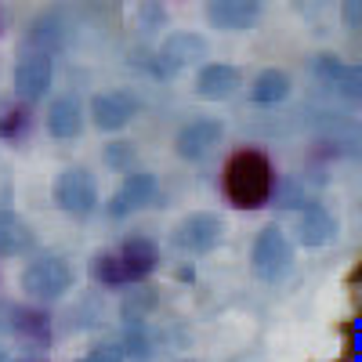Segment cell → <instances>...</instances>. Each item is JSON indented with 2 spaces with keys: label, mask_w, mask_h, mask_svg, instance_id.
I'll return each instance as SVG.
<instances>
[{
  "label": "cell",
  "mask_w": 362,
  "mask_h": 362,
  "mask_svg": "<svg viewBox=\"0 0 362 362\" xmlns=\"http://www.w3.org/2000/svg\"><path fill=\"white\" fill-rule=\"evenodd\" d=\"M276 189H279V170L268 153H261L254 145L228 153L221 167V196L232 210H243V214L261 210L276 199Z\"/></svg>",
  "instance_id": "obj_1"
},
{
  "label": "cell",
  "mask_w": 362,
  "mask_h": 362,
  "mask_svg": "<svg viewBox=\"0 0 362 362\" xmlns=\"http://www.w3.org/2000/svg\"><path fill=\"white\" fill-rule=\"evenodd\" d=\"M18 286L33 305H54L76 286V268L62 254H33L18 272Z\"/></svg>",
  "instance_id": "obj_2"
},
{
  "label": "cell",
  "mask_w": 362,
  "mask_h": 362,
  "mask_svg": "<svg viewBox=\"0 0 362 362\" xmlns=\"http://www.w3.org/2000/svg\"><path fill=\"white\" fill-rule=\"evenodd\" d=\"M293 268H297V247L286 235V228L283 225H261L254 243H250V272L261 283L279 286L293 276Z\"/></svg>",
  "instance_id": "obj_3"
},
{
  "label": "cell",
  "mask_w": 362,
  "mask_h": 362,
  "mask_svg": "<svg viewBox=\"0 0 362 362\" xmlns=\"http://www.w3.org/2000/svg\"><path fill=\"white\" fill-rule=\"evenodd\" d=\"M51 203L69 218H90L98 210V177L90 167H66L51 181Z\"/></svg>",
  "instance_id": "obj_4"
},
{
  "label": "cell",
  "mask_w": 362,
  "mask_h": 362,
  "mask_svg": "<svg viewBox=\"0 0 362 362\" xmlns=\"http://www.w3.org/2000/svg\"><path fill=\"white\" fill-rule=\"evenodd\" d=\"M221 239H225V218L214 214V210H192L170 228L174 250L189 257H203L210 250H218Z\"/></svg>",
  "instance_id": "obj_5"
},
{
  "label": "cell",
  "mask_w": 362,
  "mask_h": 362,
  "mask_svg": "<svg viewBox=\"0 0 362 362\" xmlns=\"http://www.w3.org/2000/svg\"><path fill=\"white\" fill-rule=\"evenodd\" d=\"M51 83H54V58L44 51H33V47H18L15 69H11L15 98L25 105H37L40 98L51 95Z\"/></svg>",
  "instance_id": "obj_6"
},
{
  "label": "cell",
  "mask_w": 362,
  "mask_h": 362,
  "mask_svg": "<svg viewBox=\"0 0 362 362\" xmlns=\"http://www.w3.org/2000/svg\"><path fill=\"white\" fill-rule=\"evenodd\" d=\"M141 112V98L131 87H112V90H98L87 102V119L95 124L102 134H119L124 127H131Z\"/></svg>",
  "instance_id": "obj_7"
},
{
  "label": "cell",
  "mask_w": 362,
  "mask_h": 362,
  "mask_svg": "<svg viewBox=\"0 0 362 362\" xmlns=\"http://www.w3.org/2000/svg\"><path fill=\"white\" fill-rule=\"evenodd\" d=\"M203 54H206V40H203L199 33H192V29H181V33H170V37L160 44V51H153V58L145 62V69L153 73L156 80L167 83L174 73H181L185 66L199 62Z\"/></svg>",
  "instance_id": "obj_8"
},
{
  "label": "cell",
  "mask_w": 362,
  "mask_h": 362,
  "mask_svg": "<svg viewBox=\"0 0 362 362\" xmlns=\"http://www.w3.org/2000/svg\"><path fill=\"white\" fill-rule=\"evenodd\" d=\"M221 141H225V119L221 116H196V119L177 127L174 153L185 163H203Z\"/></svg>",
  "instance_id": "obj_9"
},
{
  "label": "cell",
  "mask_w": 362,
  "mask_h": 362,
  "mask_svg": "<svg viewBox=\"0 0 362 362\" xmlns=\"http://www.w3.org/2000/svg\"><path fill=\"white\" fill-rule=\"evenodd\" d=\"M156 196H160V177H156L153 170H134V174H127L124 181H119L116 192L109 196L105 214H109L112 221L131 218V214H138V210L153 206Z\"/></svg>",
  "instance_id": "obj_10"
},
{
  "label": "cell",
  "mask_w": 362,
  "mask_h": 362,
  "mask_svg": "<svg viewBox=\"0 0 362 362\" xmlns=\"http://www.w3.org/2000/svg\"><path fill=\"white\" fill-rule=\"evenodd\" d=\"M337 235H341V225H337L334 210H326L322 203H308V206H300L290 239H293V247L319 250V247H326V243H334Z\"/></svg>",
  "instance_id": "obj_11"
},
{
  "label": "cell",
  "mask_w": 362,
  "mask_h": 362,
  "mask_svg": "<svg viewBox=\"0 0 362 362\" xmlns=\"http://www.w3.org/2000/svg\"><path fill=\"white\" fill-rule=\"evenodd\" d=\"M261 4L257 0H210L203 8V18L210 29H218V33H247L261 22Z\"/></svg>",
  "instance_id": "obj_12"
},
{
  "label": "cell",
  "mask_w": 362,
  "mask_h": 362,
  "mask_svg": "<svg viewBox=\"0 0 362 362\" xmlns=\"http://www.w3.org/2000/svg\"><path fill=\"white\" fill-rule=\"evenodd\" d=\"M8 334L25 344H51L54 341V319L44 305H11L8 308Z\"/></svg>",
  "instance_id": "obj_13"
},
{
  "label": "cell",
  "mask_w": 362,
  "mask_h": 362,
  "mask_svg": "<svg viewBox=\"0 0 362 362\" xmlns=\"http://www.w3.org/2000/svg\"><path fill=\"white\" fill-rule=\"evenodd\" d=\"M44 127L54 141H76L87 127V105L76 98V95H58L51 98L47 105V116H44Z\"/></svg>",
  "instance_id": "obj_14"
},
{
  "label": "cell",
  "mask_w": 362,
  "mask_h": 362,
  "mask_svg": "<svg viewBox=\"0 0 362 362\" xmlns=\"http://www.w3.org/2000/svg\"><path fill=\"white\" fill-rule=\"evenodd\" d=\"M196 95L203 102H228L239 87H243V73H239V66L232 62H203L196 69Z\"/></svg>",
  "instance_id": "obj_15"
},
{
  "label": "cell",
  "mask_w": 362,
  "mask_h": 362,
  "mask_svg": "<svg viewBox=\"0 0 362 362\" xmlns=\"http://www.w3.org/2000/svg\"><path fill=\"white\" fill-rule=\"evenodd\" d=\"M116 257L124 261L131 283H145L160 268V247H156V239H148V235H127L124 243L116 247Z\"/></svg>",
  "instance_id": "obj_16"
},
{
  "label": "cell",
  "mask_w": 362,
  "mask_h": 362,
  "mask_svg": "<svg viewBox=\"0 0 362 362\" xmlns=\"http://www.w3.org/2000/svg\"><path fill=\"white\" fill-rule=\"evenodd\" d=\"M37 250V232L18 210L0 206V257H22Z\"/></svg>",
  "instance_id": "obj_17"
},
{
  "label": "cell",
  "mask_w": 362,
  "mask_h": 362,
  "mask_svg": "<svg viewBox=\"0 0 362 362\" xmlns=\"http://www.w3.org/2000/svg\"><path fill=\"white\" fill-rule=\"evenodd\" d=\"M18 47H33V51H44V54H58L66 47V22L58 18V15H40L25 25V33H22V44Z\"/></svg>",
  "instance_id": "obj_18"
},
{
  "label": "cell",
  "mask_w": 362,
  "mask_h": 362,
  "mask_svg": "<svg viewBox=\"0 0 362 362\" xmlns=\"http://www.w3.org/2000/svg\"><path fill=\"white\" fill-rule=\"evenodd\" d=\"M293 95V76L279 66H268L250 80V102L254 105H283Z\"/></svg>",
  "instance_id": "obj_19"
},
{
  "label": "cell",
  "mask_w": 362,
  "mask_h": 362,
  "mask_svg": "<svg viewBox=\"0 0 362 362\" xmlns=\"http://www.w3.org/2000/svg\"><path fill=\"white\" fill-rule=\"evenodd\" d=\"M156 300H160V293H156L153 283H134L131 290H124V300H119V322L124 326L145 322L148 315H153Z\"/></svg>",
  "instance_id": "obj_20"
},
{
  "label": "cell",
  "mask_w": 362,
  "mask_h": 362,
  "mask_svg": "<svg viewBox=\"0 0 362 362\" xmlns=\"http://www.w3.org/2000/svg\"><path fill=\"white\" fill-rule=\"evenodd\" d=\"M87 272H90V279H95L102 290H119V293H124V290L134 286L131 276H127V268H124V261L116 257V250H105L98 257H90Z\"/></svg>",
  "instance_id": "obj_21"
},
{
  "label": "cell",
  "mask_w": 362,
  "mask_h": 362,
  "mask_svg": "<svg viewBox=\"0 0 362 362\" xmlns=\"http://www.w3.org/2000/svg\"><path fill=\"white\" fill-rule=\"evenodd\" d=\"M33 124H37V116H33V109H29L25 102L8 105L4 112H0V141L4 145H22L29 138V131H33Z\"/></svg>",
  "instance_id": "obj_22"
},
{
  "label": "cell",
  "mask_w": 362,
  "mask_h": 362,
  "mask_svg": "<svg viewBox=\"0 0 362 362\" xmlns=\"http://www.w3.org/2000/svg\"><path fill=\"white\" fill-rule=\"evenodd\" d=\"M119 348H124L127 362H148L156 355V341H153V329L145 322L138 326H124V337H119Z\"/></svg>",
  "instance_id": "obj_23"
},
{
  "label": "cell",
  "mask_w": 362,
  "mask_h": 362,
  "mask_svg": "<svg viewBox=\"0 0 362 362\" xmlns=\"http://www.w3.org/2000/svg\"><path fill=\"white\" fill-rule=\"evenodd\" d=\"M102 163L109 170H116V174H124V177L134 174V167H138V145L131 138H112L105 145V153H102Z\"/></svg>",
  "instance_id": "obj_24"
},
{
  "label": "cell",
  "mask_w": 362,
  "mask_h": 362,
  "mask_svg": "<svg viewBox=\"0 0 362 362\" xmlns=\"http://www.w3.org/2000/svg\"><path fill=\"white\" fill-rule=\"evenodd\" d=\"M76 362H127V358H124V348H119V341L105 337V341H95V344H90Z\"/></svg>",
  "instance_id": "obj_25"
},
{
  "label": "cell",
  "mask_w": 362,
  "mask_h": 362,
  "mask_svg": "<svg viewBox=\"0 0 362 362\" xmlns=\"http://www.w3.org/2000/svg\"><path fill=\"white\" fill-rule=\"evenodd\" d=\"M138 18H141L145 33H156V29H163V22H167V8L163 4H138Z\"/></svg>",
  "instance_id": "obj_26"
},
{
  "label": "cell",
  "mask_w": 362,
  "mask_h": 362,
  "mask_svg": "<svg viewBox=\"0 0 362 362\" xmlns=\"http://www.w3.org/2000/svg\"><path fill=\"white\" fill-rule=\"evenodd\" d=\"M341 22L348 33H362V0H344L341 4Z\"/></svg>",
  "instance_id": "obj_27"
},
{
  "label": "cell",
  "mask_w": 362,
  "mask_h": 362,
  "mask_svg": "<svg viewBox=\"0 0 362 362\" xmlns=\"http://www.w3.org/2000/svg\"><path fill=\"white\" fill-rule=\"evenodd\" d=\"M177 279H185V283H192V279H196V272H192L189 264H185V268H181V264H177Z\"/></svg>",
  "instance_id": "obj_28"
},
{
  "label": "cell",
  "mask_w": 362,
  "mask_h": 362,
  "mask_svg": "<svg viewBox=\"0 0 362 362\" xmlns=\"http://www.w3.org/2000/svg\"><path fill=\"white\" fill-rule=\"evenodd\" d=\"M0 362H11V355H8L4 348H0Z\"/></svg>",
  "instance_id": "obj_29"
},
{
  "label": "cell",
  "mask_w": 362,
  "mask_h": 362,
  "mask_svg": "<svg viewBox=\"0 0 362 362\" xmlns=\"http://www.w3.org/2000/svg\"><path fill=\"white\" fill-rule=\"evenodd\" d=\"M177 362H196V358H177Z\"/></svg>",
  "instance_id": "obj_30"
}]
</instances>
